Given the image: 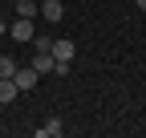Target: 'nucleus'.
Listing matches in <instances>:
<instances>
[{"instance_id": "obj_1", "label": "nucleus", "mask_w": 146, "mask_h": 138, "mask_svg": "<svg viewBox=\"0 0 146 138\" xmlns=\"http://www.w3.org/2000/svg\"><path fill=\"white\" fill-rule=\"evenodd\" d=\"M12 81H16V90H21V94H29L33 85L41 81V73H36L33 65H16V73H12Z\"/></svg>"}, {"instance_id": "obj_2", "label": "nucleus", "mask_w": 146, "mask_h": 138, "mask_svg": "<svg viewBox=\"0 0 146 138\" xmlns=\"http://www.w3.org/2000/svg\"><path fill=\"white\" fill-rule=\"evenodd\" d=\"M8 37L25 45V41H33V37H36V25L29 21V16H16V25H8Z\"/></svg>"}, {"instance_id": "obj_3", "label": "nucleus", "mask_w": 146, "mask_h": 138, "mask_svg": "<svg viewBox=\"0 0 146 138\" xmlns=\"http://www.w3.org/2000/svg\"><path fill=\"white\" fill-rule=\"evenodd\" d=\"M49 53H53V61H73V57H77V45H73L69 37H57Z\"/></svg>"}, {"instance_id": "obj_4", "label": "nucleus", "mask_w": 146, "mask_h": 138, "mask_svg": "<svg viewBox=\"0 0 146 138\" xmlns=\"http://www.w3.org/2000/svg\"><path fill=\"white\" fill-rule=\"evenodd\" d=\"M41 16H45L49 25H57L61 16H65V4H61V0H41Z\"/></svg>"}, {"instance_id": "obj_5", "label": "nucleus", "mask_w": 146, "mask_h": 138, "mask_svg": "<svg viewBox=\"0 0 146 138\" xmlns=\"http://www.w3.org/2000/svg\"><path fill=\"white\" fill-rule=\"evenodd\" d=\"M65 126H61V118H49L45 126H36V138H61Z\"/></svg>"}, {"instance_id": "obj_6", "label": "nucleus", "mask_w": 146, "mask_h": 138, "mask_svg": "<svg viewBox=\"0 0 146 138\" xmlns=\"http://www.w3.org/2000/svg\"><path fill=\"white\" fill-rule=\"evenodd\" d=\"M16 94H21V90H16V81H12V77H0V106L16 102Z\"/></svg>"}, {"instance_id": "obj_7", "label": "nucleus", "mask_w": 146, "mask_h": 138, "mask_svg": "<svg viewBox=\"0 0 146 138\" xmlns=\"http://www.w3.org/2000/svg\"><path fill=\"white\" fill-rule=\"evenodd\" d=\"M16 12L29 16V21H36V16H41V0H16Z\"/></svg>"}, {"instance_id": "obj_8", "label": "nucleus", "mask_w": 146, "mask_h": 138, "mask_svg": "<svg viewBox=\"0 0 146 138\" xmlns=\"http://www.w3.org/2000/svg\"><path fill=\"white\" fill-rule=\"evenodd\" d=\"M29 65H33V69H36V73H41V77H45V73H53V53H36V57H33Z\"/></svg>"}, {"instance_id": "obj_9", "label": "nucleus", "mask_w": 146, "mask_h": 138, "mask_svg": "<svg viewBox=\"0 0 146 138\" xmlns=\"http://www.w3.org/2000/svg\"><path fill=\"white\" fill-rule=\"evenodd\" d=\"M33 49H36V53H49V49H53V37H45V33H36V37H33Z\"/></svg>"}, {"instance_id": "obj_10", "label": "nucleus", "mask_w": 146, "mask_h": 138, "mask_svg": "<svg viewBox=\"0 0 146 138\" xmlns=\"http://www.w3.org/2000/svg\"><path fill=\"white\" fill-rule=\"evenodd\" d=\"M12 73H16V61L8 53H0V77H12Z\"/></svg>"}, {"instance_id": "obj_11", "label": "nucleus", "mask_w": 146, "mask_h": 138, "mask_svg": "<svg viewBox=\"0 0 146 138\" xmlns=\"http://www.w3.org/2000/svg\"><path fill=\"white\" fill-rule=\"evenodd\" d=\"M4 33H8V25H4V21H0V37H4Z\"/></svg>"}, {"instance_id": "obj_12", "label": "nucleus", "mask_w": 146, "mask_h": 138, "mask_svg": "<svg viewBox=\"0 0 146 138\" xmlns=\"http://www.w3.org/2000/svg\"><path fill=\"white\" fill-rule=\"evenodd\" d=\"M134 4H138V8H142V12H146V0H134Z\"/></svg>"}, {"instance_id": "obj_13", "label": "nucleus", "mask_w": 146, "mask_h": 138, "mask_svg": "<svg viewBox=\"0 0 146 138\" xmlns=\"http://www.w3.org/2000/svg\"><path fill=\"white\" fill-rule=\"evenodd\" d=\"M12 4H16V0H12Z\"/></svg>"}]
</instances>
